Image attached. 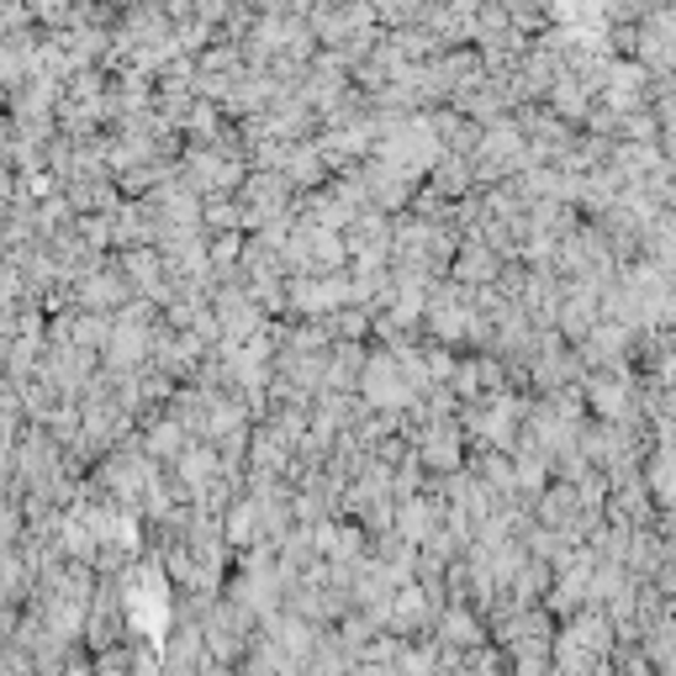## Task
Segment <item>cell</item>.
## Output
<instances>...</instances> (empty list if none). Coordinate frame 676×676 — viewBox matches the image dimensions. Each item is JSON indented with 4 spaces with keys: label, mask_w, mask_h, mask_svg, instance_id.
<instances>
[{
    "label": "cell",
    "mask_w": 676,
    "mask_h": 676,
    "mask_svg": "<svg viewBox=\"0 0 676 676\" xmlns=\"http://www.w3.org/2000/svg\"><path fill=\"white\" fill-rule=\"evenodd\" d=\"M450 275H455V281H465V286H492V281L503 275V254H492L482 239H471V243H460V249H455Z\"/></svg>",
    "instance_id": "6da1fadb"
},
{
    "label": "cell",
    "mask_w": 676,
    "mask_h": 676,
    "mask_svg": "<svg viewBox=\"0 0 676 676\" xmlns=\"http://www.w3.org/2000/svg\"><path fill=\"white\" fill-rule=\"evenodd\" d=\"M439 640L450 645V651H476L482 645V619L476 613H465V608H444L439 613Z\"/></svg>",
    "instance_id": "7a4b0ae2"
}]
</instances>
